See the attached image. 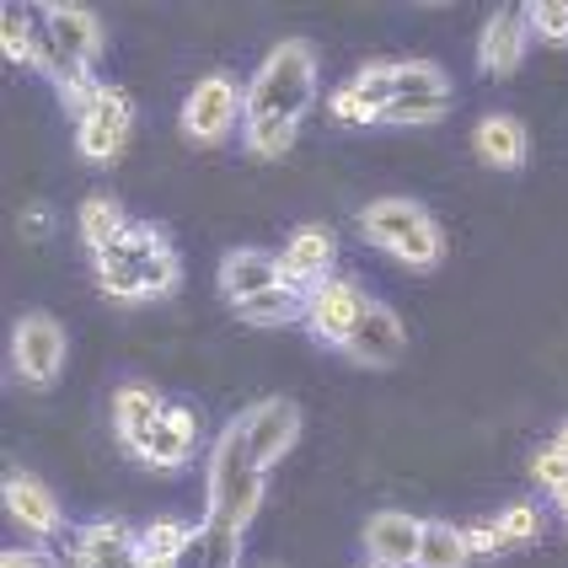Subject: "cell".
<instances>
[{
	"mask_svg": "<svg viewBox=\"0 0 568 568\" xmlns=\"http://www.w3.org/2000/svg\"><path fill=\"white\" fill-rule=\"evenodd\" d=\"M312 102H316V54L301 38H284L280 49L257 64L253 87H247V119L301 124Z\"/></svg>",
	"mask_w": 568,
	"mask_h": 568,
	"instance_id": "1",
	"label": "cell"
},
{
	"mask_svg": "<svg viewBox=\"0 0 568 568\" xmlns=\"http://www.w3.org/2000/svg\"><path fill=\"white\" fill-rule=\"evenodd\" d=\"M204 499H210V520L242 531L263 505V467L247 456L242 429L225 424V435L210 445V467H204Z\"/></svg>",
	"mask_w": 568,
	"mask_h": 568,
	"instance_id": "2",
	"label": "cell"
},
{
	"mask_svg": "<svg viewBox=\"0 0 568 568\" xmlns=\"http://www.w3.org/2000/svg\"><path fill=\"white\" fill-rule=\"evenodd\" d=\"M97 54H102V28H97L92 11H81V6H43V11H38L32 70H43L54 87L87 75Z\"/></svg>",
	"mask_w": 568,
	"mask_h": 568,
	"instance_id": "3",
	"label": "cell"
},
{
	"mask_svg": "<svg viewBox=\"0 0 568 568\" xmlns=\"http://www.w3.org/2000/svg\"><path fill=\"white\" fill-rule=\"evenodd\" d=\"M359 225H365V236L376 242L381 253H392L408 268H435L445 257L440 225L429 221V210L413 204V199H376V204H365Z\"/></svg>",
	"mask_w": 568,
	"mask_h": 568,
	"instance_id": "4",
	"label": "cell"
},
{
	"mask_svg": "<svg viewBox=\"0 0 568 568\" xmlns=\"http://www.w3.org/2000/svg\"><path fill=\"white\" fill-rule=\"evenodd\" d=\"M445 113H450V81H445L440 64H392V108L381 124H435Z\"/></svg>",
	"mask_w": 568,
	"mask_h": 568,
	"instance_id": "5",
	"label": "cell"
},
{
	"mask_svg": "<svg viewBox=\"0 0 568 568\" xmlns=\"http://www.w3.org/2000/svg\"><path fill=\"white\" fill-rule=\"evenodd\" d=\"M242 124H247V92L236 87V75H210L183 102V129H189L193 145H221Z\"/></svg>",
	"mask_w": 568,
	"mask_h": 568,
	"instance_id": "6",
	"label": "cell"
},
{
	"mask_svg": "<svg viewBox=\"0 0 568 568\" xmlns=\"http://www.w3.org/2000/svg\"><path fill=\"white\" fill-rule=\"evenodd\" d=\"M11 365H17V376L28 381V386H54L64 371V327L54 316L43 312H28L17 322V333H11Z\"/></svg>",
	"mask_w": 568,
	"mask_h": 568,
	"instance_id": "7",
	"label": "cell"
},
{
	"mask_svg": "<svg viewBox=\"0 0 568 568\" xmlns=\"http://www.w3.org/2000/svg\"><path fill=\"white\" fill-rule=\"evenodd\" d=\"M236 429H242L247 456L268 473L284 450L295 445V435H301V408H295V403H284V397H263V403H253V408L236 418Z\"/></svg>",
	"mask_w": 568,
	"mask_h": 568,
	"instance_id": "8",
	"label": "cell"
},
{
	"mask_svg": "<svg viewBox=\"0 0 568 568\" xmlns=\"http://www.w3.org/2000/svg\"><path fill=\"white\" fill-rule=\"evenodd\" d=\"M371 306V295L359 290V284L348 280H322L312 290V306H306V327H312L316 338H327V344H348V333H354V322L365 316Z\"/></svg>",
	"mask_w": 568,
	"mask_h": 568,
	"instance_id": "9",
	"label": "cell"
},
{
	"mask_svg": "<svg viewBox=\"0 0 568 568\" xmlns=\"http://www.w3.org/2000/svg\"><path fill=\"white\" fill-rule=\"evenodd\" d=\"M403 344H408V333H403L397 312H392V306H381V301H371V306H365V316L354 322L344 354L354 359V365L386 371V365H397V359H403Z\"/></svg>",
	"mask_w": 568,
	"mask_h": 568,
	"instance_id": "10",
	"label": "cell"
},
{
	"mask_svg": "<svg viewBox=\"0 0 568 568\" xmlns=\"http://www.w3.org/2000/svg\"><path fill=\"white\" fill-rule=\"evenodd\" d=\"M418 541H424V520L408 509H381L365 526V558L371 568H413L418 564Z\"/></svg>",
	"mask_w": 568,
	"mask_h": 568,
	"instance_id": "11",
	"label": "cell"
},
{
	"mask_svg": "<svg viewBox=\"0 0 568 568\" xmlns=\"http://www.w3.org/2000/svg\"><path fill=\"white\" fill-rule=\"evenodd\" d=\"M386 108H392V64H365L354 81L327 97L333 124H381Z\"/></svg>",
	"mask_w": 568,
	"mask_h": 568,
	"instance_id": "12",
	"label": "cell"
},
{
	"mask_svg": "<svg viewBox=\"0 0 568 568\" xmlns=\"http://www.w3.org/2000/svg\"><path fill=\"white\" fill-rule=\"evenodd\" d=\"M129 119H134L129 97L108 87V92H102V102H97L92 113L75 124V151H81L87 161H113L129 145Z\"/></svg>",
	"mask_w": 568,
	"mask_h": 568,
	"instance_id": "13",
	"label": "cell"
},
{
	"mask_svg": "<svg viewBox=\"0 0 568 568\" xmlns=\"http://www.w3.org/2000/svg\"><path fill=\"white\" fill-rule=\"evenodd\" d=\"M193 450H199V413L193 408H166V418L134 445V456L156 473H178Z\"/></svg>",
	"mask_w": 568,
	"mask_h": 568,
	"instance_id": "14",
	"label": "cell"
},
{
	"mask_svg": "<svg viewBox=\"0 0 568 568\" xmlns=\"http://www.w3.org/2000/svg\"><path fill=\"white\" fill-rule=\"evenodd\" d=\"M526 43H531V28H526V11H494L483 22V38H477V64L488 75H509L526 60Z\"/></svg>",
	"mask_w": 568,
	"mask_h": 568,
	"instance_id": "15",
	"label": "cell"
},
{
	"mask_svg": "<svg viewBox=\"0 0 568 568\" xmlns=\"http://www.w3.org/2000/svg\"><path fill=\"white\" fill-rule=\"evenodd\" d=\"M333 231L327 225H301L290 242H284V280L290 284H301V290H316L322 280H333Z\"/></svg>",
	"mask_w": 568,
	"mask_h": 568,
	"instance_id": "16",
	"label": "cell"
},
{
	"mask_svg": "<svg viewBox=\"0 0 568 568\" xmlns=\"http://www.w3.org/2000/svg\"><path fill=\"white\" fill-rule=\"evenodd\" d=\"M473 151L483 166L515 172V166H526V156H531V140H526V124H520V119L488 113V119H477V129H473Z\"/></svg>",
	"mask_w": 568,
	"mask_h": 568,
	"instance_id": "17",
	"label": "cell"
},
{
	"mask_svg": "<svg viewBox=\"0 0 568 568\" xmlns=\"http://www.w3.org/2000/svg\"><path fill=\"white\" fill-rule=\"evenodd\" d=\"M6 509H11V520H17L22 531H32V537H60V526H64L54 494L28 473L6 477Z\"/></svg>",
	"mask_w": 568,
	"mask_h": 568,
	"instance_id": "18",
	"label": "cell"
},
{
	"mask_svg": "<svg viewBox=\"0 0 568 568\" xmlns=\"http://www.w3.org/2000/svg\"><path fill=\"white\" fill-rule=\"evenodd\" d=\"M70 552L87 568H140V537L119 526V520H102L70 537Z\"/></svg>",
	"mask_w": 568,
	"mask_h": 568,
	"instance_id": "19",
	"label": "cell"
},
{
	"mask_svg": "<svg viewBox=\"0 0 568 568\" xmlns=\"http://www.w3.org/2000/svg\"><path fill=\"white\" fill-rule=\"evenodd\" d=\"M274 284H284L280 253H257V247H242V253H231L221 263V290L231 295V306L253 301V295L274 290Z\"/></svg>",
	"mask_w": 568,
	"mask_h": 568,
	"instance_id": "20",
	"label": "cell"
},
{
	"mask_svg": "<svg viewBox=\"0 0 568 568\" xmlns=\"http://www.w3.org/2000/svg\"><path fill=\"white\" fill-rule=\"evenodd\" d=\"M161 418H166V403H161L156 386H145V381H129V386H119V397H113V429H119L124 450H134V445L156 429Z\"/></svg>",
	"mask_w": 568,
	"mask_h": 568,
	"instance_id": "21",
	"label": "cell"
},
{
	"mask_svg": "<svg viewBox=\"0 0 568 568\" xmlns=\"http://www.w3.org/2000/svg\"><path fill=\"white\" fill-rule=\"evenodd\" d=\"M204 547V526H178V520H151L140 531V568H178L189 552Z\"/></svg>",
	"mask_w": 568,
	"mask_h": 568,
	"instance_id": "22",
	"label": "cell"
},
{
	"mask_svg": "<svg viewBox=\"0 0 568 568\" xmlns=\"http://www.w3.org/2000/svg\"><path fill=\"white\" fill-rule=\"evenodd\" d=\"M306 306H312V290H301V284H274V290H263V295H253V301H242L236 306V316L242 322H253V327H284V322H306Z\"/></svg>",
	"mask_w": 568,
	"mask_h": 568,
	"instance_id": "23",
	"label": "cell"
},
{
	"mask_svg": "<svg viewBox=\"0 0 568 568\" xmlns=\"http://www.w3.org/2000/svg\"><path fill=\"white\" fill-rule=\"evenodd\" d=\"M129 225H134V221H129V215L113 204V199H108V193H92V199L81 204V242L92 247V257L108 253V247L124 236Z\"/></svg>",
	"mask_w": 568,
	"mask_h": 568,
	"instance_id": "24",
	"label": "cell"
},
{
	"mask_svg": "<svg viewBox=\"0 0 568 568\" xmlns=\"http://www.w3.org/2000/svg\"><path fill=\"white\" fill-rule=\"evenodd\" d=\"M467 531L450 520H424V541H418V564L413 568H467Z\"/></svg>",
	"mask_w": 568,
	"mask_h": 568,
	"instance_id": "25",
	"label": "cell"
},
{
	"mask_svg": "<svg viewBox=\"0 0 568 568\" xmlns=\"http://www.w3.org/2000/svg\"><path fill=\"white\" fill-rule=\"evenodd\" d=\"M295 134H301V124H280V119H247L242 124V140H247V151L263 161L284 156L290 145H295Z\"/></svg>",
	"mask_w": 568,
	"mask_h": 568,
	"instance_id": "26",
	"label": "cell"
},
{
	"mask_svg": "<svg viewBox=\"0 0 568 568\" xmlns=\"http://www.w3.org/2000/svg\"><path fill=\"white\" fill-rule=\"evenodd\" d=\"M32 32H38V11H28V6H6V22H0V49H6V60L32 64Z\"/></svg>",
	"mask_w": 568,
	"mask_h": 568,
	"instance_id": "27",
	"label": "cell"
},
{
	"mask_svg": "<svg viewBox=\"0 0 568 568\" xmlns=\"http://www.w3.org/2000/svg\"><path fill=\"white\" fill-rule=\"evenodd\" d=\"M526 28L547 49H568V0H537V6H526Z\"/></svg>",
	"mask_w": 568,
	"mask_h": 568,
	"instance_id": "28",
	"label": "cell"
},
{
	"mask_svg": "<svg viewBox=\"0 0 568 568\" xmlns=\"http://www.w3.org/2000/svg\"><path fill=\"white\" fill-rule=\"evenodd\" d=\"M499 531L509 537V547H531L541 537V509L531 499H515V505L499 515Z\"/></svg>",
	"mask_w": 568,
	"mask_h": 568,
	"instance_id": "29",
	"label": "cell"
},
{
	"mask_svg": "<svg viewBox=\"0 0 568 568\" xmlns=\"http://www.w3.org/2000/svg\"><path fill=\"white\" fill-rule=\"evenodd\" d=\"M236 558H242V531L204 520V564L199 568H236Z\"/></svg>",
	"mask_w": 568,
	"mask_h": 568,
	"instance_id": "30",
	"label": "cell"
},
{
	"mask_svg": "<svg viewBox=\"0 0 568 568\" xmlns=\"http://www.w3.org/2000/svg\"><path fill=\"white\" fill-rule=\"evenodd\" d=\"M102 92H108V87H102V81H97L92 70H87V75H75V81H64V87H60L64 108H70V119H75V124H81V119H87V113H92L97 102H102Z\"/></svg>",
	"mask_w": 568,
	"mask_h": 568,
	"instance_id": "31",
	"label": "cell"
},
{
	"mask_svg": "<svg viewBox=\"0 0 568 568\" xmlns=\"http://www.w3.org/2000/svg\"><path fill=\"white\" fill-rule=\"evenodd\" d=\"M531 477H537L541 494H552V488H564L568 483V456L558 445H541L537 456H531Z\"/></svg>",
	"mask_w": 568,
	"mask_h": 568,
	"instance_id": "32",
	"label": "cell"
},
{
	"mask_svg": "<svg viewBox=\"0 0 568 568\" xmlns=\"http://www.w3.org/2000/svg\"><path fill=\"white\" fill-rule=\"evenodd\" d=\"M467 552H473V558H499V552H509V537L499 531V520L467 526Z\"/></svg>",
	"mask_w": 568,
	"mask_h": 568,
	"instance_id": "33",
	"label": "cell"
},
{
	"mask_svg": "<svg viewBox=\"0 0 568 568\" xmlns=\"http://www.w3.org/2000/svg\"><path fill=\"white\" fill-rule=\"evenodd\" d=\"M0 568H54L43 552H28V547H6L0 552Z\"/></svg>",
	"mask_w": 568,
	"mask_h": 568,
	"instance_id": "34",
	"label": "cell"
},
{
	"mask_svg": "<svg viewBox=\"0 0 568 568\" xmlns=\"http://www.w3.org/2000/svg\"><path fill=\"white\" fill-rule=\"evenodd\" d=\"M22 231H28V236H43V231H49V215H43V210H32L28 221H22Z\"/></svg>",
	"mask_w": 568,
	"mask_h": 568,
	"instance_id": "35",
	"label": "cell"
},
{
	"mask_svg": "<svg viewBox=\"0 0 568 568\" xmlns=\"http://www.w3.org/2000/svg\"><path fill=\"white\" fill-rule=\"evenodd\" d=\"M547 499H552V505L564 509V520H568V483H564V488H552V494H547Z\"/></svg>",
	"mask_w": 568,
	"mask_h": 568,
	"instance_id": "36",
	"label": "cell"
},
{
	"mask_svg": "<svg viewBox=\"0 0 568 568\" xmlns=\"http://www.w3.org/2000/svg\"><path fill=\"white\" fill-rule=\"evenodd\" d=\"M54 568H87V564H81L75 552H60V558H54Z\"/></svg>",
	"mask_w": 568,
	"mask_h": 568,
	"instance_id": "37",
	"label": "cell"
},
{
	"mask_svg": "<svg viewBox=\"0 0 568 568\" xmlns=\"http://www.w3.org/2000/svg\"><path fill=\"white\" fill-rule=\"evenodd\" d=\"M552 445H558V450L568 456V418H564V429H558V440H552Z\"/></svg>",
	"mask_w": 568,
	"mask_h": 568,
	"instance_id": "38",
	"label": "cell"
}]
</instances>
